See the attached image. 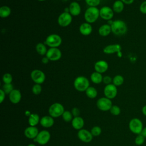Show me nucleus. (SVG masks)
<instances>
[{
	"instance_id": "nucleus-1",
	"label": "nucleus",
	"mask_w": 146,
	"mask_h": 146,
	"mask_svg": "<svg viewBox=\"0 0 146 146\" xmlns=\"http://www.w3.org/2000/svg\"><path fill=\"white\" fill-rule=\"evenodd\" d=\"M111 31L117 36H121L125 34L128 31L126 23L121 19H116L113 21L111 25Z\"/></svg>"
},
{
	"instance_id": "nucleus-2",
	"label": "nucleus",
	"mask_w": 146,
	"mask_h": 146,
	"mask_svg": "<svg viewBox=\"0 0 146 146\" xmlns=\"http://www.w3.org/2000/svg\"><path fill=\"white\" fill-rule=\"evenodd\" d=\"M99 17V9L97 7H88L84 14L85 21L89 23L95 22Z\"/></svg>"
},
{
	"instance_id": "nucleus-3",
	"label": "nucleus",
	"mask_w": 146,
	"mask_h": 146,
	"mask_svg": "<svg viewBox=\"0 0 146 146\" xmlns=\"http://www.w3.org/2000/svg\"><path fill=\"white\" fill-rule=\"evenodd\" d=\"M74 87L78 91H86L90 87L89 80L85 76H79L76 77L74 81Z\"/></svg>"
},
{
	"instance_id": "nucleus-4",
	"label": "nucleus",
	"mask_w": 146,
	"mask_h": 146,
	"mask_svg": "<svg viewBox=\"0 0 146 146\" xmlns=\"http://www.w3.org/2000/svg\"><path fill=\"white\" fill-rule=\"evenodd\" d=\"M128 127L132 133L135 135H139L141 134L144 125L142 121L140 119L134 117L130 120L128 124Z\"/></svg>"
},
{
	"instance_id": "nucleus-5",
	"label": "nucleus",
	"mask_w": 146,
	"mask_h": 146,
	"mask_svg": "<svg viewBox=\"0 0 146 146\" xmlns=\"http://www.w3.org/2000/svg\"><path fill=\"white\" fill-rule=\"evenodd\" d=\"M62 42L61 36L57 34H51L47 36L44 43L50 48L51 47H58L60 46Z\"/></svg>"
},
{
	"instance_id": "nucleus-6",
	"label": "nucleus",
	"mask_w": 146,
	"mask_h": 146,
	"mask_svg": "<svg viewBox=\"0 0 146 146\" xmlns=\"http://www.w3.org/2000/svg\"><path fill=\"white\" fill-rule=\"evenodd\" d=\"M48 111L49 115L54 118H56L62 116L64 112V108L61 103H54L50 106Z\"/></svg>"
},
{
	"instance_id": "nucleus-7",
	"label": "nucleus",
	"mask_w": 146,
	"mask_h": 146,
	"mask_svg": "<svg viewBox=\"0 0 146 146\" xmlns=\"http://www.w3.org/2000/svg\"><path fill=\"white\" fill-rule=\"evenodd\" d=\"M72 21V16L68 12L62 13L58 17L57 22L58 25L63 27L68 26Z\"/></svg>"
},
{
	"instance_id": "nucleus-8",
	"label": "nucleus",
	"mask_w": 146,
	"mask_h": 146,
	"mask_svg": "<svg viewBox=\"0 0 146 146\" xmlns=\"http://www.w3.org/2000/svg\"><path fill=\"white\" fill-rule=\"evenodd\" d=\"M112 105L111 99H110L105 96L99 98L96 102L97 107L99 110L102 111H110Z\"/></svg>"
},
{
	"instance_id": "nucleus-9",
	"label": "nucleus",
	"mask_w": 146,
	"mask_h": 146,
	"mask_svg": "<svg viewBox=\"0 0 146 146\" xmlns=\"http://www.w3.org/2000/svg\"><path fill=\"white\" fill-rule=\"evenodd\" d=\"M31 80L35 84H41L46 80V75L42 70L39 69H35L33 70L30 74Z\"/></svg>"
},
{
	"instance_id": "nucleus-10",
	"label": "nucleus",
	"mask_w": 146,
	"mask_h": 146,
	"mask_svg": "<svg viewBox=\"0 0 146 146\" xmlns=\"http://www.w3.org/2000/svg\"><path fill=\"white\" fill-rule=\"evenodd\" d=\"M51 135L47 130H42L39 132L37 136L34 139L35 142L43 145L48 143L50 140Z\"/></svg>"
},
{
	"instance_id": "nucleus-11",
	"label": "nucleus",
	"mask_w": 146,
	"mask_h": 146,
	"mask_svg": "<svg viewBox=\"0 0 146 146\" xmlns=\"http://www.w3.org/2000/svg\"><path fill=\"white\" fill-rule=\"evenodd\" d=\"M121 46L120 44H111L106 46L103 48V51L106 54H113L116 53L119 57L121 56Z\"/></svg>"
},
{
	"instance_id": "nucleus-12",
	"label": "nucleus",
	"mask_w": 146,
	"mask_h": 146,
	"mask_svg": "<svg viewBox=\"0 0 146 146\" xmlns=\"http://www.w3.org/2000/svg\"><path fill=\"white\" fill-rule=\"evenodd\" d=\"M62 52L58 47H51L47 50L46 56L50 61H57L62 57Z\"/></svg>"
},
{
	"instance_id": "nucleus-13",
	"label": "nucleus",
	"mask_w": 146,
	"mask_h": 146,
	"mask_svg": "<svg viewBox=\"0 0 146 146\" xmlns=\"http://www.w3.org/2000/svg\"><path fill=\"white\" fill-rule=\"evenodd\" d=\"M103 92L105 97L110 99H112L117 96V87L112 83L107 84L105 86L103 90Z\"/></svg>"
},
{
	"instance_id": "nucleus-14",
	"label": "nucleus",
	"mask_w": 146,
	"mask_h": 146,
	"mask_svg": "<svg viewBox=\"0 0 146 146\" xmlns=\"http://www.w3.org/2000/svg\"><path fill=\"white\" fill-rule=\"evenodd\" d=\"M100 17L104 20L110 21L111 20L114 15V11L113 9L107 6H103L99 9Z\"/></svg>"
},
{
	"instance_id": "nucleus-15",
	"label": "nucleus",
	"mask_w": 146,
	"mask_h": 146,
	"mask_svg": "<svg viewBox=\"0 0 146 146\" xmlns=\"http://www.w3.org/2000/svg\"><path fill=\"white\" fill-rule=\"evenodd\" d=\"M77 135L79 139L84 143H90L93 139V136L91 132L86 129L82 128L79 130Z\"/></svg>"
},
{
	"instance_id": "nucleus-16",
	"label": "nucleus",
	"mask_w": 146,
	"mask_h": 146,
	"mask_svg": "<svg viewBox=\"0 0 146 146\" xmlns=\"http://www.w3.org/2000/svg\"><path fill=\"white\" fill-rule=\"evenodd\" d=\"M108 63L104 60H100L95 62L94 64L95 71L100 74L106 72L108 69Z\"/></svg>"
},
{
	"instance_id": "nucleus-17",
	"label": "nucleus",
	"mask_w": 146,
	"mask_h": 146,
	"mask_svg": "<svg viewBox=\"0 0 146 146\" xmlns=\"http://www.w3.org/2000/svg\"><path fill=\"white\" fill-rule=\"evenodd\" d=\"M69 13L72 17L78 16L82 11L81 6L79 3L76 1L72 2L68 7Z\"/></svg>"
},
{
	"instance_id": "nucleus-18",
	"label": "nucleus",
	"mask_w": 146,
	"mask_h": 146,
	"mask_svg": "<svg viewBox=\"0 0 146 146\" xmlns=\"http://www.w3.org/2000/svg\"><path fill=\"white\" fill-rule=\"evenodd\" d=\"M39 130L36 127L29 126L26 128L24 131L25 136L30 139H34L39 133Z\"/></svg>"
},
{
	"instance_id": "nucleus-19",
	"label": "nucleus",
	"mask_w": 146,
	"mask_h": 146,
	"mask_svg": "<svg viewBox=\"0 0 146 146\" xmlns=\"http://www.w3.org/2000/svg\"><path fill=\"white\" fill-rule=\"evenodd\" d=\"M10 101L13 103V104H17L20 102L21 98H22V95L21 92L19 90L17 89H14L9 94V96Z\"/></svg>"
},
{
	"instance_id": "nucleus-20",
	"label": "nucleus",
	"mask_w": 146,
	"mask_h": 146,
	"mask_svg": "<svg viewBox=\"0 0 146 146\" xmlns=\"http://www.w3.org/2000/svg\"><path fill=\"white\" fill-rule=\"evenodd\" d=\"M80 33L84 36L90 35L92 31V26L91 23L88 22H84L82 23L79 28Z\"/></svg>"
},
{
	"instance_id": "nucleus-21",
	"label": "nucleus",
	"mask_w": 146,
	"mask_h": 146,
	"mask_svg": "<svg viewBox=\"0 0 146 146\" xmlns=\"http://www.w3.org/2000/svg\"><path fill=\"white\" fill-rule=\"evenodd\" d=\"M39 123L43 127L50 128L54 124V119L50 115H46L41 117Z\"/></svg>"
},
{
	"instance_id": "nucleus-22",
	"label": "nucleus",
	"mask_w": 146,
	"mask_h": 146,
	"mask_svg": "<svg viewBox=\"0 0 146 146\" xmlns=\"http://www.w3.org/2000/svg\"><path fill=\"white\" fill-rule=\"evenodd\" d=\"M71 125L75 129L79 131L83 128L84 125V121L80 116L74 117L71 121Z\"/></svg>"
},
{
	"instance_id": "nucleus-23",
	"label": "nucleus",
	"mask_w": 146,
	"mask_h": 146,
	"mask_svg": "<svg viewBox=\"0 0 146 146\" xmlns=\"http://www.w3.org/2000/svg\"><path fill=\"white\" fill-rule=\"evenodd\" d=\"M111 32V26L108 23L102 25L98 29V33L102 36H107L109 35Z\"/></svg>"
},
{
	"instance_id": "nucleus-24",
	"label": "nucleus",
	"mask_w": 146,
	"mask_h": 146,
	"mask_svg": "<svg viewBox=\"0 0 146 146\" xmlns=\"http://www.w3.org/2000/svg\"><path fill=\"white\" fill-rule=\"evenodd\" d=\"M124 5L125 4L121 1L116 0L113 2L112 9H113L114 13H120L124 9Z\"/></svg>"
},
{
	"instance_id": "nucleus-25",
	"label": "nucleus",
	"mask_w": 146,
	"mask_h": 146,
	"mask_svg": "<svg viewBox=\"0 0 146 146\" xmlns=\"http://www.w3.org/2000/svg\"><path fill=\"white\" fill-rule=\"evenodd\" d=\"M103 76H102V74L96 71L92 72L90 76V79L91 82L96 84L103 82Z\"/></svg>"
},
{
	"instance_id": "nucleus-26",
	"label": "nucleus",
	"mask_w": 146,
	"mask_h": 146,
	"mask_svg": "<svg viewBox=\"0 0 146 146\" xmlns=\"http://www.w3.org/2000/svg\"><path fill=\"white\" fill-rule=\"evenodd\" d=\"M40 117L39 116L37 113H31V115L29 116L28 123L30 126L36 127V125L40 123Z\"/></svg>"
},
{
	"instance_id": "nucleus-27",
	"label": "nucleus",
	"mask_w": 146,
	"mask_h": 146,
	"mask_svg": "<svg viewBox=\"0 0 146 146\" xmlns=\"http://www.w3.org/2000/svg\"><path fill=\"white\" fill-rule=\"evenodd\" d=\"M35 50L38 52V54L42 56L46 55L47 51V49L45 43H41V42H39L36 44L35 46Z\"/></svg>"
},
{
	"instance_id": "nucleus-28",
	"label": "nucleus",
	"mask_w": 146,
	"mask_h": 146,
	"mask_svg": "<svg viewBox=\"0 0 146 146\" xmlns=\"http://www.w3.org/2000/svg\"><path fill=\"white\" fill-rule=\"evenodd\" d=\"M11 9L6 5L2 6L0 8V17L2 18H6L9 17L11 14Z\"/></svg>"
},
{
	"instance_id": "nucleus-29",
	"label": "nucleus",
	"mask_w": 146,
	"mask_h": 146,
	"mask_svg": "<svg viewBox=\"0 0 146 146\" xmlns=\"http://www.w3.org/2000/svg\"><path fill=\"white\" fill-rule=\"evenodd\" d=\"M86 95L90 99H94L98 95V91L94 87L90 86L85 91Z\"/></svg>"
},
{
	"instance_id": "nucleus-30",
	"label": "nucleus",
	"mask_w": 146,
	"mask_h": 146,
	"mask_svg": "<svg viewBox=\"0 0 146 146\" xmlns=\"http://www.w3.org/2000/svg\"><path fill=\"white\" fill-rule=\"evenodd\" d=\"M124 82V77L121 75H116L112 78V84L116 87L121 86Z\"/></svg>"
},
{
	"instance_id": "nucleus-31",
	"label": "nucleus",
	"mask_w": 146,
	"mask_h": 146,
	"mask_svg": "<svg viewBox=\"0 0 146 146\" xmlns=\"http://www.w3.org/2000/svg\"><path fill=\"white\" fill-rule=\"evenodd\" d=\"M62 119L64 121L66 122H70L73 119V115L71 113V112L68 111H64L62 115Z\"/></svg>"
},
{
	"instance_id": "nucleus-32",
	"label": "nucleus",
	"mask_w": 146,
	"mask_h": 146,
	"mask_svg": "<svg viewBox=\"0 0 146 146\" xmlns=\"http://www.w3.org/2000/svg\"><path fill=\"white\" fill-rule=\"evenodd\" d=\"M2 81L4 84L11 83L13 81V76L10 73H5L2 76Z\"/></svg>"
},
{
	"instance_id": "nucleus-33",
	"label": "nucleus",
	"mask_w": 146,
	"mask_h": 146,
	"mask_svg": "<svg viewBox=\"0 0 146 146\" xmlns=\"http://www.w3.org/2000/svg\"><path fill=\"white\" fill-rule=\"evenodd\" d=\"M145 140V138L141 134L137 135L135 139V143L136 145L140 146L144 143Z\"/></svg>"
},
{
	"instance_id": "nucleus-34",
	"label": "nucleus",
	"mask_w": 146,
	"mask_h": 146,
	"mask_svg": "<svg viewBox=\"0 0 146 146\" xmlns=\"http://www.w3.org/2000/svg\"><path fill=\"white\" fill-rule=\"evenodd\" d=\"M110 111L111 113L114 116H118L121 113L120 108L119 106H117V105H112Z\"/></svg>"
},
{
	"instance_id": "nucleus-35",
	"label": "nucleus",
	"mask_w": 146,
	"mask_h": 146,
	"mask_svg": "<svg viewBox=\"0 0 146 146\" xmlns=\"http://www.w3.org/2000/svg\"><path fill=\"white\" fill-rule=\"evenodd\" d=\"M2 89L5 92L6 94H10V93L14 90L13 86L11 83L9 84H4L2 86Z\"/></svg>"
},
{
	"instance_id": "nucleus-36",
	"label": "nucleus",
	"mask_w": 146,
	"mask_h": 146,
	"mask_svg": "<svg viewBox=\"0 0 146 146\" xmlns=\"http://www.w3.org/2000/svg\"><path fill=\"white\" fill-rule=\"evenodd\" d=\"M91 133L93 136H98L102 133V129L99 126H94L91 129Z\"/></svg>"
},
{
	"instance_id": "nucleus-37",
	"label": "nucleus",
	"mask_w": 146,
	"mask_h": 146,
	"mask_svg": "<svg viewBox=\"0 0 146 146\" xmlns=\"http://www.w3.org/2000/svg\"><path fill=\"white\" fill-rule=\"evenodd\" d=\"M42 90V88L40 84H35L31 89L32 92L34 94V95H39L41 93Z\"/></svg>"
},
{
	"instance_id": "nucleus-38",
	"label": "nucleus",
	"mask_w": 146,
	"mask_h": 146,
	"mask_svg": "<svg viewBox=\"0 0 146 146\" xmlns=\"http://www.w3.org/2000/svg\"><path fill=\"white\" fill-rule=\"evenodd\" d=\"M89 7H97L100 3V0H84Z\"/></svg>"
},
{
	"instance_id": "nucleus-39",
	"label": "nucleus",
	"mask_w": 146,
	"mask_h": 146,
	"mask_svg": "<svg viewBox=\"0 0 146 146\" xmlns=\"http://www.w3.org/2000/svg\"><path fill=\"white\" fill-rule=\"evenodd\" d=\"M139 10L143 14H146V1H144L141 3L139 6Z\"/></svg>"
},
{
	"instance_id": "nucleus-40",
	"label": "nucleus",
	"mask_w": 146,
	"mask_h": 146,
	"mask_svg": "<svg viewBox=\"0 0 146 146\" xmlns=\"http://www.w3.org/2000/svg\"><path fill=\"white\" fill-rule=\"evenodd\" d=\"M103 83L106 85L111 84V83H112V78H111V77H110V76H108V75L103 76Z\"/></svg>"
},
{
	"instance_id": "nucleus-41",
	"label": "nucleus",
	"mask_w": 146,
	"mask_h": 146,
	"mask_svg": "<svg viewBox=\"0 0 146 146\" xmlns=\"http://www.w3.org/2000/svg\"><path fill=\"white\" fill-rule=\"evenodd\" d=\"M71 113L74 117H76V116H79L80 112V110L79 108H78L76 107H74L72 109Z\"/></svg>"
},
{
	"instance_id": "nucleus-42",
	"label": "nucleus",
	"mask_w": 146,
	"mask_h": 146,
	"mask_svg": "<svg viewBox=\"0 0 146 146\" xmlns=\"http://www.w3.org/2000/svg\"><path fill=\"white\" fill-rule=\"evenodd\" d=\"M5 92L3 91V90L1 88L0 90V103H2V102L4 101L5 99Z\"/></svg>"
},
{
	"instance_id": "nucleus-43",
	"label": "nucleus",
	"mask_w": 146,
	"mask_h": 146,
	"mask_svg": "<svg viewBox=\"0 0 146 146\" xmlns=\"http://www.w3.org/2000/svg\"><path fill=\"white\" fill-rule=\"evenodd\" d=\"M120 1H121L125 5H128L132 4L135 1V0H120Z\"/></svg>"
},
{
	"instance_id": "nucleus-44",
	"label": "nucleus",
	"mask_w": 146,
	"mask_h": 146,
	"mask_svg": "<svg viewBox=\"0 0 146 146\" xmlns=\"http://www.w3.org/2000/svg\"><path fill=\"white\" fill-rule=\"evenodd\" d=\"M41 61H42V62L43 64H47V63H48V62L50 61V60H49V59H48L46 56H44V57H43V58H42Z\"/></svg>"
},
{
	"instance_id": "nucleus-45",
	"label": "nucleus",
	"mask_w": 146,
	"mask_h": 146,
	"mask_svg": "<svg viewBox=\"0 0 146 146\" xmlns=\"http://www.w3.org/2000/svg\"><path fill=\"white\" fill-rule=\"evenodd\" d=\"M141 112L144 116H146V105H144V106H143L141 108Z\"/></svg>"
},
{
	"instance_id": "nucleus-46",
	"label": "nucleus",
	"mask_w": 146,
	"mask_h": 146,
	"mask_svg": "<svg viewBox=\"0 0 146 146\" xmlns=\"http://www.w3.org/2000/svg\"><path fill=\"white\" fill-rule=\"evenodd\" d=\"M141 134L146 139V127H144Z\"/></svg>"
},
{
	"instance_id": "nucleus-47",
	"label": "nucleus",
	"mask_w": 146,
	"mask_h": 146,
	"mask_svg": "<svg viewBox=\"0 0 146 146\" xmlns=\"http://www.w3.org/2000/svg\"><path fill=\"white\" fill-rule=\"evenodd\" d=\"M27 146H36V145H35V144H32V143H31V144H29Z\"/></svg>"
},
{
	"instance_id": "nucleus-48",
	"label": "nucleus",
	"mask_w": 146,
	"mask_h": 146,
	"mask_svg": "<svg viewBox=\"0 0 146 146\" xmlns=\"http://www.w3.org/2000/svg\"><path fill=\"white\" fill-rule=\"evenodd\" d=\"M37 1H40V2H43V1H46V0H37Z\"/></svg>"
},
{
	"instance_id": "nucleus-49",
	"label": "nucleus",
	"mask_w": 146,
	"mask_h": 146,
	"mask_svg": "<svg viewBox=\"0 0 146 146\" xmlns=\"http://www.w3.org/2000/svg\"><path fill=\"white\" fill-rule=\"evenodd\" d=\"M76 1H81V0H76Z\"/></svg>"
},
{
	"instance_id": "nucleus-50",
	"label": "nucleus",
	"mask_w": 146,
	"mask_h": 146,
	"mask_svg": "<svg viewBox=\"0 0 146 146\" xmlns=\"http://www.w3.org/2000/svg\"><path fill=\"white\" fill-rule=\"evenodd\" d=\"M19 146H22V145H19Z\"/></svg>"
},
{
	"instance_id": "nucleus-51",
	"label": "nucleus",
	"mask_w": 146,
	"mask_h": 146,
	"mask_svg": "<svg viewBox=\"0 0 146 146\" xmlns=\"http://www.w3.org/2000/svg\"><path fill=\"white\" fill-rule=\"evenodd\" d=\"M145 146H146V145H145Z\"/></svg>"
}]
</instances>
